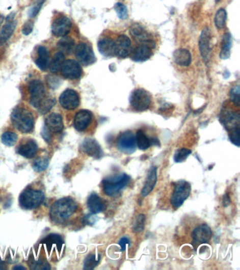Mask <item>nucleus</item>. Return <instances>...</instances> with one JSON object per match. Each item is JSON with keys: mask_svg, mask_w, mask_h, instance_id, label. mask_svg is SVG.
Wrapping results in <instances>:
<instances>
[{"mask_svg": "<svg viewBox=\"0 0 240 270\" xmlns=\"http://www.w3.org/2000/svg\"><path fill=\"white\" fill-rule=\"evenodd\" d=\"M78 210L77 203L70 197L63 198L54 203L49 211L50 219L58 225H68Z\"/></svg>", "mask_w": 240, "mask_h": 270, "instance_id": "obj_1", "label": "nucleus"}, {"mask_svg": "<svg viewBox=\"0 0 240 270\" xmlns=\"http://www.w3.org/2000/svg\"><path fill=\"white\" fill-rule=\"evenodd\" d=\"M11 121L14 127L22 133H30L34 128V117L25 109H14L11 116Z\"/></svg>", "mask_w": 240, "mask_h": 270, "instance_id": "obj_2", "label": "nucleus"}, {"mask_svg": "<svg viewBox=\"0 0 240 270\" xmlns=\"http://www.w3.org/2000/svg\"><path fill=\"white\" fill-rule=\"evenodd\" d=\"M173 191L170 197V203L173 208H180L191 193V185L185 180L172 183Z\"/></svg>", "mask_w": 240, "mask_h": 270, "instance_id": "obj_3", "label": "nucleus"}, {"mask_svg": "<svg viewBox=\"0 0 240 270\" xmlns=\"http://www.w3.org/2000/svg\"><path fill=\"white\" fill-rule=\"evenodd\" d=\"M130 177L126 174L107 177L102 182L103 191L109 197H114L119 193L130 182Z\"/></svg>", "mask_w": 240, "mask_h": 270, "instance_id": "obj_4", "label": "nucleus"}, {"mask_svg": "<svg viewBox=\"0 0 240 270\" xmlns=\"http://www.w3.org/2000/svg\"><path fill=\"white\" fill-rule=\"evenodd\" d=\"M44 199H45V194L43 192L28 188L20 195V206L25 210H33L40 206L43 202Z\"/></svg>", "mask_w": 240, "mask_h": 270, "instance_id": "obj_5", "label": "nucleus"}, {"mask_svg": "<svg viewBox=\"0 0 240 270\" xmlns=\"http://www.w3.org/2000/svg\"><path fill=\"white\" fill-rule=\"evenodd\" d=\"M130 103L131 107L136 112H145L151 105L150 94L144 89H137L131 94Z\"/></svg>", "mask_w": 240, "mask_h": 270, "instance_id": "obj_6", "label": "nucleus"}, {"mask_svg": "<svg viewBox=\"0 0 240 270\" xmlns=\"http://www.w3.org/2000/svg\"><path fill=\"white\" fill-rule=\"evenodd\" d=\"M116 144L120 151L125 154H131L136 150V135L130 130L125 131L119 135Z\"/></svg>", "mask_w": 240, "mask_h": 270, "instance_id": "obj_7", "label": "nucleus"}, {"mask_svg": "<svg viewBox=\"0 0 240 270\" xmlns=\"http://www.w3.org/2000/svg\"><path fill=\"white\" fill-rule=\"evenodd\" d=\"M211 229L206 224H199L191 232L192 244L195 247L210 241L211 238Z\"/></svg>", "mask_w": 240, "mask_h": 270, "instance_id": "obj_8", "label": "nucleus"}, {"mask_svg": "<svg viewBox=\"0 0 240 270\" xmlns=\"http://www.w3.org/2000/svg\"><path fill=\"white\" fill-rule=\"evenodd\" d=\"M29 91L31 94V104L38 109L40 103L46 97L45 86L38 79L31 81L29 85Z\"/></svg>", "mask_w": 240, "mask_h": 270, "instance_id": "obj_9", "label": "nucleus"}, {"mask_svg": "<svg viewBox=\"0 0 240 270\" xmlns=\"http://www.w3.org/2000/svg\"><path fill=\"white\" fill-rule=\"evenodd\" d=\"M130 33L132 38L138 43L147 44L151 48H155L156 44L151 35L142 25L135 23L130 27Z\"/></svg>", "mask_w": 240, "mask_h": 270, "instance_id": "obj_10", "label": "nucleus"}, {"mask_svg": "<svg viewBox=\"0 0 240 270\" xmlns=\"http://www.w3.org/2000/svg\"><path fill=\"white\" fill-rule=\"evenodd\" d=\"M75 57L83 66H89L95 63V53L89 44L81 43L75 48Z\"/></svg>", "mask_w": 240, "mask_h": 270, "instance_id": "obj_11", "label": "nucleus"}, {"mask_svg": "<svg viewBox=\"0 0 240 270\" xmlns=\"http://www.w3.org/2000/svg\"><path fill=\"white\" fill-rule=\"evenodd\" d=\"M60 103L66 110H74L80 105V97L76 91L68 89L61 94Z\"/></svg>", "mask_w": 240, "mask_h": 270, "instance_id": "obj_12", "label": "nucleus"}, {"mask_svg": "<svg viewBox=\"0 0 240 270\" xmlns=\"http://www.w3.org/2000/svg\"><path fill=\"white\" fill-rule=\"evenodd\" d=\"M72 23L71 20L64 16H58L54 20L51 25V32L54 36L64 37L71 31Z\"/></svg>", "mask_w": 240, "mask_h": 270, "instance_id": "obj_13", "label": "nucleus"}, {"mask_svg": "<svg viewBox=\"0 0 240 270\" xmlns=\"http://www.w3.org/2000/svg\"><path fill=\"white\" fill-rule=\"evenodd\" d=\"M116 56L125 59L130 56L132 51L130 39L125 35H121L115 40Z\"/></svg>", "mask_w": 240, "mask_h": 270, "instance_id": "obj_14", "label": "nucleus"}, {"mask_svg": "<svg viewBox=\"0 0 240 270\" xmlns=\"http://www.w3.org/2000/svg\"><path fill=\"white\" fill-rule=\"evenodd\" d=\"M82 68L78 62L74 60H69L64 62L62 67L63 76L66 79H76L80 78L82 75Z\"/></svg>", "mask_w": 240, "mask_h": 270, "instance_id": "obj_15", "label": "nucleus"}, {"mask_svg": "<svg viewBox=\"0 0 240 270\" xmlns=\"http://www.w3.org/2000/svg\"><path fill=\"white\" fill-rule=\"evenodd\" d=\"M92 118L93 116L90 111L81 110L77 112L73 121L75 129L79 132L86 130L91 123Z\"/></svg>", "mask_w": 240, "mask_h": 270, "instance_id": "obj_16", "label": "nucleus"}, {"mask_svg": "<svg viewBox=\"0 0 240 270\" xmlns=\"http://www.w3.org/2000/svg\"><path fill=\"white\" fill-rule=\"evenodd\" d=\"M210 32L208 28H205L199 38V50L205 63H208L210 55Z\"/></svg>", "mask_w": 240, "mask_h": 270, "instance_id": "obj_17", "label": "nucleus"}, {"mask_svg": "<svg viewBox=\"0 0 240 270\" xmlns=\"http://www.w3.org/2000/svg\"><path fill=\"white\" fill-rule=\"evenodd\" d=\"M83 152L94 158H100L104 155L102 149L95 140L87 139L82 144Z\"/></svg>", "mask_w": 240, "mask_h": 270, "instance_id": "obj_18", "label": "nucleus"}, {"mask_svg": "<svg viewBox=\"0 0 240 270\" xmlns=\"http://www.w3.org/2000/svg\"><path fill=\"white\" fill-rule=\"evenodd\" d=\"M42 244L47 250L48 252L51 253L53 251L60 252L62 251L63 246H64V240L62 236L58 234H49L47 237L44 238L42 241Z\"/></svg>", "mask_w": 240, "mask_h": 270, "instance_id": "obj_19", "label": "nucleus"}, {"mask_svg": "<svg viewBox=\"0 0 240 270\" xmlns=\"http://www.w3.org/2000/svg\"><path fill=\"white\" fill-rule=\"evenodd\" d=\"M17 21L14 20V14H11L7 17V23L4 25L0 33V44L5 43L11 38L15 31Z\"/></svg>", "mask_w": 240, "mask_h": 270, "instance_id": "obj_20", "label": "nucleus"}, {"mask_svg": "<svg viewBox=\"0 0 240 270\" xmlns=\"http://www.w3.org/2000/svg\"><path fill=\"white\" fill-rule=\"evenodd\" d=\"M153 48L147 44H140L138 47L132 51L131 58L134 62H143L148 60L152 55Z\"/></svg>", "mask_w": 240, "mask_h": 270, "instance_id": "obj_21", "label": "nucleus"}, {"mask_svg": "<svg viewBox=\"0 0 240 270\" xmlns=\"http://www.w3.org/2000/svg\"><path fill=\"white\" fill-rule=\"evenodd\" d=\"M221 120L225 128L230 131L235 128H239V115L232 111H225L223 114Z\"/></svg>", "mask_w": 240, "mask_h": 270, "instance_id": "obj_22", "label": "nucleus"}, {"mask_svg": "<svg viewBox=\"0 0 240 270\" xmlns=\"http://www.w3.org/2000/svg\"><path fill=\"white\" fill-rule=\"evenodd\" d=\"M45 125L47 129L52 132H60L64 129V122L62 116L57 113H53L47 116Z\"/></svg>", "mask_w": 240, "mask_h": 270, "instance_id": "obj_23", "label": "nucleus"}, {"mask_svg": "<svg viewBox=\"0 0 240 270\" xmlns=\"http://www.w3.org/2000/svg\"><path fill=\"white\" fill-rule=\"evenodd\" d=\"M156 181H157V168L155 166H152L149 169L147 179H146L145 186L142 190V196L143 197L148 196L154 190L155 185L156 184Z\"/></svg>", "mask_w": 240, "mask_h": 270, "instance_id": "obj_24", "label": "nucleus"}, {"mask_svg": "<svg viewBox=\"0 0 240 270\" xmlns=\"http://www.w3.org/2000/svg\"><path fill=\"white\" fill-rule=\"evenodd\" d=\"M98 49L103 56L106 57L116 56L115 41L110 38L101 39L98 42Z\"/></svg>", "mask_w": 240, "mask_h": 270, "instance_id": "obj_25", "label": "nucleus"}, {"mask_svg": "<svg viewBox=\"0 0 240 270\" xmlns=\"http://www.w3.org/2000/svg\"><path fill=\"white\" fill-rule=\"evenodd\" d=\"M38 149V145L34 140H28L26 142L20 144L17 153L24 158H32L36 156Z\"/></svg>", "mask_w": 240, "mask_h": 270, "instance_id": "obj_26", "label": "nucleus"}, {"mask_svg": "<svg viewBox=\"0 0 240 270\" xmlns=\"http://www.w3.org/2000/svg\"><path fill=\"white\" fill-rule=\"evenodd\" d=\"M88 208L92 214H97L105 210L106 204L104 201L101 199L97 194H92L88 199Z\"/></svg>", "mask_w": 240, "mask_h": 270, "instance_id": "obj_27", "label": "nucleus"}, {"mask_svg": "<svg viewBox=\"0 0 240 270\" xmlns=\"http://www.w3.org/2000/svg\"><path fill=\"white\" fill-rule=\"evenodd\" d=\"M38 55V59L36 60L37 66L42 71H47L49 66V55L47 48L44 46H39Z\"/></svg>", "mask_w": 240, "mask_h": 270, "instance_id": "obj_28", "label": "nucleus"}, {"mask_svg": "<svg viewBox=\"0 0 240 270\" xmlns=\"http://www.w3.org/2000/svg\"><path fill=\"white\" fill-rule=\"evenodd\" d=\"M175 62L179 66H188L191 64L192 57L190 51L187 49H180L176 50L173 53Z\"/></svg>", "mask_w": 240, "mask_h": 270, "instance_id": "obj_29", "label": "nucleus"}, {"mask_svg": "<svg viewBox=\"0 0 240 270\" xmlns=\"http://www.w3.org/2000/svg\"><path fill=\"white\" fill-rule=\"evenodd\" d=\"M232 36L230 33H225L222 40V47H221V59H227L230 56V50L232 47Z\"/></svg>", "mask_w": 240, "mask_h": 270, "instance_id": "obj_30", "label": "nucleus"}, {"mask_svg": "<svg viewBox=\"0 0 240 270\" xmlns=\"http://www.w3.org/2000/svg\"><path fill=\"white\" fill-rule=\"evenodd\" d=\"M29 264L31 269L47 270L51 269L49 262L47 261L46 259L42 258V257H38V258L31 257L29 259Z\"/></svg>", "mask_w": 240, "mask_h": 270, "instance_id": "obj_31", "label": "nucleus"}, {"mask_svg": "<svg viewBox=\"0 0 240 270\" xmlns=\"http://www.w3.org/2000/svg\"><path fill=\"white\" fill-rule=\"evenodd\" d=\"M136 143L138 148L142 151H145L151 147L150 139L147 138V135L142 129H139L136 135Z\"/></svg>", "mask_w": 240, "mask_h": 270, "instance_id": "obj_32", "label": "nucleus"}, {"mask_svg": "<svg viewBox=\"0 0 240 270\" xmlns=\"http://www.w3.org/2000/svg\"><path fill=\"white\" fill-rule=\"evenodd\" d=\"M64 62H65V57H64V53L62 52L55 53L49 66L51 72L57 73V72L60 71V69H62Z\"/></svg>", "mask_w": 240, "mask_h": 270, "instance_id": "obj_33", "label": "nucleus"}, {"mask_svg": "<svg viewBox=\"0 0 240 270\" xmlns=\"http://www.w3.org/2000/svg\"><path fill=\"white\" fill-rule=\"evenodd\" d=\"M55 104H56V99L55 98L50 96H46L38 108V112L42 115L47 114Z\"/></svg>", "mask_w": 240, "mask_h": 270, "instance_id": "obj_34", "label": "nucleus"}, {"mask_svg": "<svg viewBox=\"0 0 240 270\" xmlns=\"http://www.w3.org/2000/svg\"><path fill=\"white\" fill-rule=\"evenodd\" d=\"M75 42L73 39L66 37L63 38L59 41L57 47L62 51L66 53H71L74 49Z\"/></svg>", "mask_w": 240, "mask_h": 270, "instance_id": "obj_35", "label": "nucleus"}, {"mask_svg": "<svg viewBox=\"0 0 240 270\" xmlns=\"http://www.w3.org/2000/svg\"><path fill=\"white\" fill-rule=\"evenodd\" d=\"M100 262V256L95 254H90L84 261V269L90 270L95 269Z\"/></svg>", "mask_w": 240, "mask_h": 270, "instance_id": "obj_36", "label": "nucleus"}, {"mask_svg": "<svg viewBox=\"0 0 240 270\" xmlns=\"http://www.w3.org/2000/svg\"><path fill=\"white\" fill-rule=\"evenodd\" d=\"M17 134L16 133L10 132V131L5 132L2 135V142L7 147L14 146L17 142Z\"/></svg>", "mask_w": 240, "mask_h": 270, "instance_id": "obj_37", "label": "nucleus"}, {"mask_svg": "<svg viewBox=\"0 0 240 270\" xmlns=\"http://www.w3.org/2000/svg\"><path fill=\"white\" fill-rule=\"evenodd\" d=\"M49 165L47 158H44V157H38L36 160L33 161V168L35 171L40 173L45 171Z\"/></svg>", "mask_w": 240, "mask_h": 270, "instance_id": "obj_38", "label": "nucleus"}, {"mask_svg": "<svg viewBox=\"0 0 240 270\" xmlns=\"http://www.w3.org/2000/svg\"><path fill=\"white\" fill-rule=\"evenodd\" d=\"M227 19V14L225 9H220L215 16V24L217 29H223L225 27Z\"/></svg>", "mask_w": 240, "mask_h": 270, "instance_id": "obj_39", "label": "nucleus"}, {"mask_svg": "<svg viewBox=\"0 0 240 270\" xmlns=\"http://www.w3.org/2000/svg\"><path fill=\"white\" fill-rule=\"evenodd\" d=\"M146 217L144 214H140L135 220L134 225H132V231L136 233L143 232L145 229V223Z\"/></svg>", "mask_w": 240, "mask_h": 270, "instance_id": "obj_40", "label": "nucleus"}, {"mask_svg": "<svg viewBox=\"0 0 240 270\" xmlns=\"http://www.w3.org/2000/svg\"><path fill=\"white\" fill-rule=\"evenodd\" d=\"M191 150L188 149L182 148V149H179L174 155L175 162L178 163V164L183 162L191 154Z\"/></svg>", "mask_w": 240, "mask_h": 270, "instance_id": "obj_41", "label": "nucleus"}, {"mask_svg": "<svg viewBox=\"0 0 240 270\" xmlns=\"http://www.w3.org/2000/svg\"><path fill=\"white\" fill-rule=\"evenodd\" d=\"M114 9H115L116 12L117 13L118 16L121 19H126L127 17H128V9H127L126 7L124 5H123V4H116Z\"/></svg>", "mask_w": 240, "mask_h": 270, "instance_id": "obj_42", "label": "nucleus"}, {"mask_svg": "<svg viewBox=\"0 0 240 270\" xmlns=\"http://www.w3.org/2000/svg\"><path fill=\"white\" fill-rule=\"evenodd\" d=\"M230 99L236 106L239 107L240 104L239 86H234L230 91Z\"/></svg>", "mask_w": 240, "mask_h": 270, "instance_id": "obj_43", "label": "nucleus"}, {"mask_svg": "<svg viewBox=\"0 0 240 270\" xmlns=\"http://www.w3.org/2000/svg\"><path fill=\"white\" fill-rule=\"evenodd\" d=\"M239 128H235L230 131L229 134V138H230V141L237 146L239 147L240 139H239Z\"/></svg>", "mask_w": 240, "mask_h": 270, "instance_id": "obj_44", "label": "nucleus"}, {"mask_svg": "<svg viewBox=\"0 0 240 270\" xmlns=\"http://www.w3.org/2000/svg\"><path fill=\"white\" fill-rule=\"evenodd\" d=\"M47 84L49 88L56 89L60 86L61 80L59 77L54 76V75H49L47 77Z\"/></svg>", "mask_w": 240, "mask_h": 270, "instance_id": "obj_45", "label": "nucleus"}, {"mask_svg": "<svg viewBox=\"0 0 240 270\" xmlns=\"http://www.w3.org/2000/svg\"><path fill=\"white\" fill-rule=\"evenodd\" d=\"M45 1V0H38L37 2L36 5L31 9V12L29 13V15H30L31 17H35L38 14Z\"/></svg>", "mask_w": 240, "mask_h": 270, "instance_id": "obj_46", "label": "nucleus"}, {"mask_svg": "<svg viewBox=\"0 0 240 270\" xmlns=\"http://www.w3.org/2000/svg\"><path fill=\"white\" fill-rule=\"evenodd\" d=\"M33 21L27 22L25 25H23V29H22V33L25 36H29V34H31L33 30Z\"/></svg>", "mask_w": 240, "mask_h": 270, "instance_id": "obj_47", "label": "nucleus"}, {"mask_svg": "<svg viewBox=\"0 0 240 270\" xmlns=\"http://www.w3.org/2000/svg\"><path fill=\"white\" fill-rule=\"evenodd\" d=\"M130 240L127 237H123L119 241V246L121 248V251H124L126 249L127 246H130Z\"/></svg>", "mask_w": 240, "mask_h": 270, "instance_id": "obj_48", "label": "nucleus"}, {"mask_svg": "<svg viewBox=\"0 0 240 270\" xmlns=\"http://www.w3.org/2000/svg\"><path fill=\"white\" fill-rule=\"evenodd\" d=\"M230 199L229 197L228 194H225L224 197L223 198V204L224 207H228L230 204Z\"/></svg>", "mask_w": 240, "mask_h": 270, "instance_id": "obj_49", "label": "nucleus"}, {"mask_svg": "<svg viewBox=\"0 0 240 270\" xmlns=\"http://www.w3.org/2000/svg\"><path fill=\"white\" fill-rule=\"evenodd\" d=\"M7 268L6 263H5V262L2 260L1 258H0V269H7Z\"/></svg>", "mask_w": 240, "mask_h": 270, "instance_id": "obj_50", "label": "nucleus"}, {"mask_svg": "<svg viewBox=\"0 0 240 270\" xmlns=\"http://www.w3.org/2000/svg\"><path fill=\"white\" fill-rule=\"evenodd\" d=\"M14 269H26V268L24 267L23 266H16V267H14L13 268Z\"/></svg>", "mask_w": 240, "mask_h": 270, "instance_id": "obj_51", "label": "nucleus"}, {"mask_svg": "<svg viewBox=\"0 0 240 270\" xmlns=\"http://www.w3.org/2000/svg\"><path fill=\"white\" fill-rule=\"evenodd\" d=\"M4 19H5V17L3 16V15L0 14V28H1L2 24H3Z\"/></svg>", "mask_w": 240, "mask_h": 270, "instance_id": "obj_52", "label": "nucleus"}]
</instances>
